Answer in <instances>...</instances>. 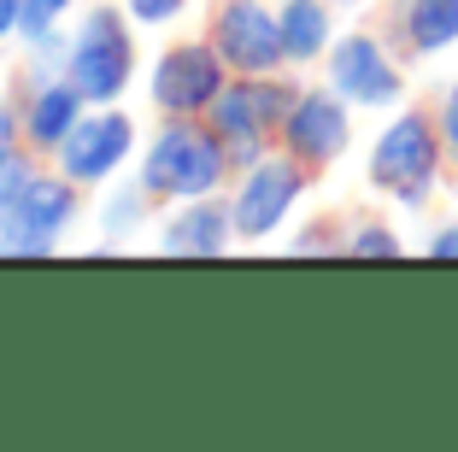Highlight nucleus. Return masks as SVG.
I'll return each instance as SVG.
<instances>
[{
  "instance_id": "nucleus-1",
  "label": "nucleus",
  "mask_w": 458,
  "mask_h": 452,
  "mask_svg": "<svg viewBox=\"0 0 458 452\" xmlns=\"http://www.w3.org/2000/svg\"><path fill=\"white\" fill-rule=\"evenodd\" d=\"M135 176L159 206H171V200L224 194L235 183V159H229V141L206 118H165L153 141L141 147Z\"/></svg>"
},
{
  "instance_id": "nucleus-2",
  "label": "nucleus",
  "mask_w": 458,
  "mask_h": 452,
  "mask_svg": "<svg viewBox=\"0 0 458 452\" xmlns=\"http://www.w3.org/2000/svg\"><path fill=\"white\" fill-rule=\"evenodd\" d=\"M82 194L65 171H30V176H0V253L6 259H47L82 217Z\"/></svg>"
},
{
  "instance_id": "nucleus-3",
  "label": "nucleus",
  "mask_w": 458,
  "mask_h": 452,
  "mask_svg": "<svg viewBox=\"0 0 458 452\" xmlns=\"http://www.w3.org/2000/svg\"><path fill=\"white\" fill-rule=\"evenodd\" d=\"M65 77L82 89L89 107H118L135 82V18L112 0H95L71 30Z\"/></svg>"
},
{
  "instance_id": "nucleus-4",
  "label": "nucleus",
  "mask_w": 458,
  "mask_h": 452,
  "mask_svg": "<svg viewBox=\"0 0 458 452\" xmlns=\"http://www.w3.org/2000/svg\"><path fill=\"white\" fill-rule=\"evenodd\" d=\"M294 82L288 77H229L224 94L212 100V112H206V124H212L217 135L229 141V159H235V171H247L253 159H265L270 141H276V130H283L288 107H294Z\"/></svg>"
},
{
  "instance_id": "nucleus-5",
  "label": "nucleus",
  "mask_w": 458,
  "mask_h": 452,
  "mask_svg": "<svg viewBox=\"0 0 458 452\" xmlns=\"http://www.w3.org/2000/svg\"><path fill=\"white\" fill-rule=\"evenodd\" d=\"M229 77H235V71L224 65V54L212 47V36L171 41V47H159V54H153L148 107L159 112V118H206Z\"/></svg>"
},
{
  "instance_id": "nucleus-6",
  "label": "nucleus",
  "mask_w": 458,
  "mask_h": 452,
  "mask_svg": "<svg viewBox=\"0 0 458 452\" xmlns=\"http://www.w3.org/2000/svg\"><path fill=\"white\" fill-rule=\"evenodd\" d=\"M306 165L294 159V153H265V159H253L247 171H235V183H229V217H235V241H270L276 229L294 217L300 194H306Z\"/></svg>"
},
{
  "instance_id": "nucleus-7",
  "label": "nucleus",
  "mask_w": 458,
  "mask_h": 452,
  "mask_svg": "<svg viewBox=\"0 0 458 452\" xmlns=\"http://www.w3.org/2000/svg\"><path fill=\"white\" fill-rule=\"evenodd\" d=\"M435 171H441V141L423 112H400L370 147V183L400 206H423L435 188Z\"/></svg>"
},
{
  "instance_id": "nucleus-8",
  "label": "nucleus",
  "mask_w": 458,
  "mask_h": 452,
  "mask_svg": "<svg viewBox=\"0 0 458 452\" xmlns=\"http://www.w3.org/2000/svg\"><path fill=\"white\" fill-rule=\"evenodd\" d=\"M212 47L235 77H270L283 71V18L270 0H212V24H206Z\"/></svg>"
},
{
  "instance_id": "nucleus-9",
  "label": "nucleus",
  "mask_w": 458,
  "mask_h": 452,
  "mask_svg": "<svg viewBox=\"0 0 458 452\" xmlns=\"http://www.w3.org/2000/svg\"><path fill=\"white\" fill-rule=\"evenodd\" d=\"M141 153L135 118L123 107H89L82 124L65 135V147L54 153V165L71 176L77 188H106L112 176H123V165Z\"/></svg>"
},
{
  "instance_id": "nucleus-10",
  "label": "nucleus",
  "mask_w": 458,
  "mask_h": 452,
  "mask_svg": "<svg viewBox=\"0 0 458 452\" xmlns=\"http://www.w3.org/2000/svg\"><path fill=\"white\" fill-rule=\"evenodd\" d=\"M352 141V118H347V100L335 89H300L294 107H288L283 130H276V147L294 153L306 171H324L347 153Z\"/></svg>"
},
{
  "instance_id": "nucleus-11",
  "label": "nucleus",
  "mask_w": 458,
  "mask_h": 452,
  "mask_svg": "<svg viewBox=\"0 0 458 452\" xmlns=\"http://www.w3.org/2000/svg\"><path fill=\"white\" fill-rule=\"evenodd\" d=\"M329 89H335L347 107L382 112V107H400L405 77H400V65L388 59V47H382L377 36L352 30V36H341L335 47H329Z\"/></svg>"
},
{
  "instance_id": "nucleus-12",
  "label": "nucleus",
  "mask_w": 458,
  "mask_h": 452,
  "mask_svg": "<svg viewBox=\"0 0 458 452\" xmlns=\"http://www.w3.org/2000/svg\"><path fill=\"white\" fill-rule=\"evenodd\" d=\"M159 253L171 259H217L235 247V217H229L224 194H200V200H171L159 212Z\"/></svg>"
},
{
  "instance_id": "nucleus-13",
  "label": "nucleus",
  "mask_w": 458,
  "mask_h": 452,
  "mask_svg": "<svg viewBox=\"0 0 458 452\" xmlns=\"http://www.w3.org/2000/svg\"><path fill=\"white\" fill-rule=\"evenodd\" d=\"M18 112H24V147L41 153V159H54L65 147V135L82 124L89 100H82V89L71 77H36L24 89V100H18Z\"/></svg>"
},
{
  "instance_id": "nucleus-14",
  "label": "nucleus",
  "mask_w": 458,
  "mask_h": 452,
  "mask_svg": "<svg viewBox=\"0 0 458 452\" xmlns=\"http://www.w3.org/2000/svg\"><path fill=\"white\" fill-rule=\"evenodd\" d=\"M276 18H283V54H288V65L329 59V47H335V0H283Z\"/></svg>"
},
{
  "instance_id": "nucleus-15",
  "label": "nucleus",
  "mask_w": 458,
  "mask_h": 452,
  "mask_svg": "<svg viewBox=\"0 0 458 452\" xmlns=\"http://www.w3.org/2000/svg\"><path fill=\"white\" fill-rule=\"evenodd\" d=\"M153 206H159V200L141 188V176H130V183L112 176L106 194H100V217H95L100 224V247H118V241L141 235V229L153 224Z\"/></svg>"
},
{
  "instance_id": "nucleus-16",
  "label": "nucleus",
  "mask_w": 458,
  "mask_h": 452,
  "mask_svg": "<svg viewBox=\"0 0 458 452\" xmlns=\"http://www.w3.org/2000/svg\"><path fill=\"white\" fill-rule=\"evenodd\" d=\"M400 30L411 54H441L458 41V0H405Z\"/></svg>"
},
{
  "instance_id": "nucleus-17",
  "label": "nucleus",
  "mask_w": 458,
  "mask_h": 452,
  "mask_svg": "<svg viewBox=\"0 0 458 452\" xmlns=\"http://www.w3.org/2000/svg\"><path fill=\"white\" fill-rule=\"evenodd\" d=\"M82 0H24V30H18V41H41L54 36V30H65L71 18H77Z\"/></svg>"
},
{
  "instance_id": "nucleus-18",
  "label": "nucleus",
  "mask_w": 458,
  "mask_h": 452,
  "mask_svg": "<svg viewBox=\"0 0 458 452\" xmlns=\"http://www.w3.org/2000/svg\"><path fill=\"white\" fill-rule=\"evenodd\" d=\"M118 6H123V13H130L141 30H165V24H176V18L189 13L194 0H118Z\"/></svg>"
},
{
  "instance_id": "nucleus-19",
  "label": "nucleus",
  "mask_w": 458,
  "mask_h": 452,
  "mask_svg": "<svg viewBox=\"0 0 458 452\" xmlns=\"http://www.w3.org/2000/svg\"><path fill=\"white\" fill-rule=\"evenodd\" d=\"M347 253L352 259H394V253H400V235L382 229V224H364V229H352V235H347Z\"/></svg>"
},
{
  "instance_id": "nucleus-20",
  "label": "nucleus",
  "mask_w": 458,
  "mask_h": 452,
  "mask_svg": "<svg viewBox=\"0 0 458 452\" xmlns=\"http://www.w3.org/2000/svg\"><path fill=\"white\" fill-rule=\"evenodd\" d=\"M18 153H24V112H18V100H0V165Z\"/></svg>"
},
{
  "instance_id": "nucleus-21",
  "label": "nucleus",
  "mask_w": 458,
  "mask_h": 452,
  "mask_svg": "<svg viewBox=\"0 0 458 452\" xmlns=\"http://www.w3.org/2000/svg\"><path fill=\"white\" fill-rule=\"evenodd\" d=\"M24 30V0H0V47H13Z\"/></svg>"
},
{
  "instance_id": "nucleus-22",
  "label": "nucleus",
  "mask_w": 458,
  "mask_h": 452,
  "mask_svg": "<svg viewBox=\"0 0 458 452\" xmlns=\"http://www.w3.org/2000/svg\"><path fill=\"white\" fill-rule=\"evenodd\" d=\"M441 135H446V147L458 153V82L446 89V107H441Z\"/></svg>"
},
{
  "instance_id": "nucleus-23",
  "label": "nucleus",
  "mask_w": 458,
  "mask_h": 452,
  "mask_svg": "<svg viewBox=\"0 0 458 452\" xmlns=\"http://www.w3.org/2000/svg\"><path fill=\"white\" fill-rule=\"evenodd\" d=\"M429 253H435V259H458V224L441 229V235H429Z\"/></svg>"
},
{
  "instance_id": "nucleus-24",
  "label": "nucleus",
  "mask_w": 458,
  "mask_h": 452,
  "mask_svg": "<svg viewBox=\"0 0 458 452\" xmlns=\"http://www.w3.org/2000/svg\"><path fill=\"white\" fill-rule=\"evenodd\" d=\"M335 6H359V0H335Z\"/></svg>"
},
{
  "instance_id": "nucleus-25",
  "label": "nucleus",
  "mask_w": 458,
  "mask_h": 452,
  "mask_svg": "<svg viewBox=\"0 0 458 452\" xmlns=\"http://www.w3.org/2000/svg\"><path fill=\"white\" fill-rule=\"evenodd\" d=\"M276 6H283V0H276Z\"/></svg>"
},
{
  "instance_id": "nucleus-26",
  "label": "nucleus",
  "mask_w": 458,
  "mask_h": 452,
  "mask_svg": "<svg viewBox=\"0 0 458 452\" xmlns=\"http://www.w3.org/2000/svg\"><path fill=\"white\" fill-rule=\"evenodd\" d=\"M0 259H6V253H0Z\"/></svg>"
}]
</instances>
